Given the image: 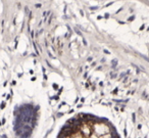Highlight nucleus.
Listing matches in <instances>:
<instances>
[{"instance_id":"f257e3e1","label":"nucleus","mask_w":149,"mask_h":138,"mask_svg":"<svg viewBox=\"0 0 149 138\" xmlns=\"http://www.w3.org/2000/svg\"><path fill=\"white\" fill-rule=\"evenodd\" d=\"M57 138H120V136L106 119L80 113L66 122Z\"/></svg>"}]
</instances>
